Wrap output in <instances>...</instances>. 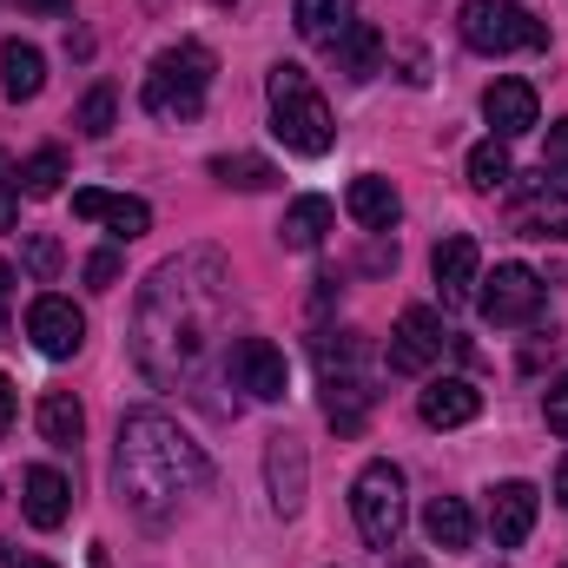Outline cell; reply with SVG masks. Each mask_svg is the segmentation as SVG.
Wrapping results in <instances>:
<instances>
[{"instance_id":"6da1fadb","label":"cell","mask_w":568,"mask_h":568,"mask_svg":"<svg viewBox=\"0 0 568 568\" xmlns=\"http://www.w3.org/2000/svg\"><path fill=\"white\" fill-rule=\"evenodd\" d=\"M225 297L232 272L219 252H179L145 278L133 311V357L159 390H199L225 337Z\"/></svg>"},{"instance_id":"7a4b0ae2","label":"cell","mask_w":568,"mask_h":568,"mask_svg":"<svg viewBox=\"0 0 568 568\" xmlns=\"http://www.w3.org/2000/svg\"><path fill=\"white\" fill-rule=\"evenodd\" d=\"M113 483H120V503H126L133 516L165 523L185 496H199V489L212 483V456L172 424L165 410H133V417H120Z\"/></svg>"},{"instance_id":"3957f363","label":"cell","mask_w":568,"mask_h":568,"mask_svg":"<svg viewBox=\"0 0 568 568\" xmlns=\"http://www.w3.org/2000/svg\"><path fill=\"white\" fill-rule=\"evenodd\" d=\"M212 73H219L212 47H199V40L165 47V53L145 67V93H140L145 113H152V120H165V126L199 120V113H205V100H212Z\"/></svg>"},{"instance_id":"277c9868","label":"cell","mask_w":568,"mask_h":568,"mask_svg":"<svg viewBox=\"0 0 568 568\" xmlns=\"http://www.w3.org/2000/svg\"><path fill=\"white\" fill-rule=\"evenodd\" d=\"M265 100H272V133L284 140V152H297V159H324V152L337 145V120H331V106H324V93L311 87L304 67L278 60L272 80H265Z\"/></svg>"},{"instance_id":"5b68a950","label":"cell","mask_w":568,"mask_h":568,"mask_svg":"<svg viewBox=\"0 0 568 568\" xmlns=\"http://www.w3.org/2000/svg\"><path fill=\"white\" fill-rule=\"evenodd\" d=\"M456 33L469 53H542L549 47V27L523 0H463Z\"/></svg>"},{"instance_id":"8992f818","label":"cell","mask_w":568,"mask_h":568,"mask_svg":"<svg viewBox=\"0 0 568 568\" xmlns=\"http://www.w3.org/2000/svg\"><path fill=\"white\" fill-rule=\"evenodd\" d=\"M351 516H357V536L371 542V549H397V536H404V469L390 463V456H377V463H364L357 469V483H351Z\"/></svg>"},{"instance_id":"52a82bcc","label":"cell","mask_w":568,"mask_h":568,"mask_svg":"<svg viewBox=\"0 0 568 568\" xmlns=\"http://www.w3.org/2000/svg\"><path fill=\"white\" fill-rule=\"evenodd\" d=\"M476 311L496 331H523L542 317V278L529 265H496V278H483V291H476Z\"/></svg>"},{"instance_id":"ba28073f","label":"cell","mask_w":568,"mask_h":568,"mask_svg":"<svg viewBox=\"0 0 568 568\" xmlns=\"http://www.w3.org/2000/svg\"><path fill=\"white\" fill-rule=\"evenodd\" d=\"M225 377H232L245 397H258V404H284V390H291V364H284V351L272 337H239V344H225Z\"/></svg>"},{"instance_id":"9c48e42d","label":"cell","mask_w":568,"mask_h":568,"mask_svg":"<svg viewBox=\"0 0 568 568\" xmlns=\"http://www.w3.org/2000/svg\"><path fill=\"white\" fill-rule=\"evenodd\" d=\"M443 344H449L443 317H436L429 304H410V311L397 317V331H390V371H397V377H424L429 364L443 357Z\"/></svg>"},{"instance_id":"30bf717a","label":"cell","mask_w":568,"mask_h":568,"mask_svg":"<svg viewBox=\"0 0 568 568\" xmlns=\"http://www.w3.org/2000/svg\"><path fill=\"white\" fill-rule=\"evenodd\" d=\"M27 337H33V351L40 357H73L80 344H87V317H80V304L73 297H33L27 304Z\"/></svg>"},{"instance_id":"8fae6325","label":"cell","mask_w":568,"mask_h":568,"mask_svg":"<svg viewBox=\"0 0 568 568\" xmlns=\"http://www.w3.org/2000/svg\"><path fill=\"white\" fill-rule=\"evenodd\" d=\"M509 185H516V179H509ZM509 219H516V232H529V239H562V245H568V192L549 185V172L516 185Z\"/></svg>"},{"instance_id":"7c38bea8","label":"cell","mask_w":568,"mask_h":568,"mask_svg":"<svg viewBox=\"0 0 568 568\" xmlns=\"http://www.w3.org/2000/svg\"><path fill=\"white\" fill-rule=\"evenodd\" d=\"M429 272H436V291H443V311H463L469 297H476V284H483V252H476V239H443L436 252H429Z\"/></svg>"},{"instance_id":"4fadbf2b","label":"cell","mask_w":568,"mask_h":568,"mask_svg":"<svg viewBox=\"0 0 568 568\" xmlns=\"http://www.w3.org/2000/svg\"><path fill=\"white\" fill-rule=\"evenodd\" d=\"M265 483H272V503H278V516H297V509H304L311 463H304V443H297L291 429L265 436Z\"/></svg>"},{"instance_id":"5bb4252c","label":"cell","mask_w":568,"mask_h":568,"mask_svg":"<svg viewBox=\"0 0 568 568\" xmlns=\"http://www.w3.org/2000/svg\"><path fill=\"white\" fill-rule=\"evenodd\" d=\"M483 120L496 126V140H523V133L542 126V100H536L529 80H496V87L483 93Z\"/></svg>"},{"instance_id":"9a60e30c","label":"cell","mask_w":568,"mask_h":568,"mask_svg":"<svg viewBox=\"0 0 568 568\" xmlns=\"http://www.w3.org/2000/svg\"><path fill=\"white\" fill-rule=\"evenodd\" d=\"M536 509H542L536 483H496L489 489V536H496V549H523L529 529H536Z\"/></svg>"},{"instance_id":"2e32d148","label":"cell","mask_w":568,"mask_h":568,"mask_svg":"<svg viewBox=\"0 0 568 568\" xmlns=\"http://www.w3.org/2000/svg\"><path fill=\"white\" fill-rule=\"evenodd\" d=\"M73 219H93V225H106L113 239H145V232H152V205H145V199L100 192V185L73 192Z\"/></svg>"},{"instance_id":"e0dca14e","label":"cell","mask_w":568,"mask_h":568,"mask_svg":"<svg viewBox=\"0 0 568 568\" xmlns=\"http://www.w3.org/2000/svg\"><path fill=\"white\" fill-rule=\"evenodd\" d=\"M417 417L429 429H463L483 417V390L469 384V377H429L424 397H417Z\"/></svg>"},{"instance_id":"ac0fdd59","label":"cell","mask_w":568,"mask_h":568,"mask_svg":"<svg viewBox=\"0 0 568 568\" xmlns=\"http://www.w3.org/2000/svg\"><path fill=\"white\" fill-rule=\"evenodd\" d=\"M20 509H27V523H33V529H60V523H67V509H73V483H67L60 469L33 463V469L20 476Z\"/></svg>"},{"instance_id":"d6986e66","label":"cell","mask_w":568,"mask_h":568,"mask_svg":"<svg viewBox=\"0 0 568 568\" xmlns=\"http://www.w3.org/2000/svg\"><path fill=\"white\" fill-rule=\"evenodd\" d=\"M344 212H351L364 232H390V225L404 219V199H397V185H390V179L364 172V179H351V192H344Z\"/></svg>"},{"instance_id":"ffe728a7","label":"cell","mask_w":568,"mask_h":568,"mask_svg":"<svg viewBox=\"0 0 568 568\" xmlns=\"http://www.w3.org/2000/svg\"><path fill=\"white\" fill-rule=\"evenodd\" d=\"M424 536H429V549L463 556V549L476 542V516H469V503H463V496H429L424 503Z\"/></svg>"},{"instance_id":"44dd1931","label":"cell","mask_w":568,"mask_h":568,"mask_svg":"<svg viewBox=\"0 0 568 568\" xmlns=\"http://www.w3.org/2000/svg\"><path fill=\"white\" fill-rule=\"evenodd\" d=\"M351 27H357V0H297V33L311 47H331L337 53V40Z\"/></svg>"},{"instance_id":"7402d4cb","label":"cell","mask_w":568,"mask_h":568,"mask_svg":"<svg viewBox=\"0 0 568 568\" xmlns=\"http://www.w3.org/2000/svg\"><path fill=\"white\" fill-rule=\"evenodd\" d=\"M40 87H47V60H40V47L7 40V47H0V93H7V100H40Z\"/></svg>"},{"instance_id":"603a6c76","label":"cell","mask_w":568,"mask_h":568,"mask_svg":"<svg viewBox=\"0 0 568 568\" xmlns=\"http://www.w3.org/2000/svg\"><path fill=\"white\" fill-rule=\"evenodd\" d=\"M324 232H331V199H291L284 205V252H317L324 245Z\"/></svg>"},{"instance_id":"cb8c5ba5","label":"cell","mask_w":568,"mask_h":568,"mask_svg":"<svg viewBox=\"0 0 568 568\" xmlns=\"http://www.w3.org/2000/svg\"><path fill=\"white\" fill-rule=\"evenodd\" d=\"M212 179L232 185V192H272V185H278V165L258 159V152H219V159H212Z\"/></svg>"},{"instance_id":"d4e9b609","label":"cell","mask_w":568,"mask_h":568,"mask_svg":"<svg viewBox=\"0 0 568 568\" xmlns=\"http://www.w3.org/2000/svg\"><path fill=\"white\" fill-rule=\"evenodd\" d=\"M80 429H87V410H80V397H67V390L40 397V436H47L53 449H73V443H80Z\"/></svg>"},{"instance_id":"484cf974","label":"cell","mask_w":568,"mask_h":568,"mask_svg":"<svg viewBox=\"0 0 568 568\" xmlns=\"http://www.w3.org/2000/svg\"><path fill=\"white\" fill-rule=\"evenodd\" d=\"M509 179H516V165H509V140L489 133L483 145H469V185H476V192H503Z\"/></svg>"},{"instance_id":"4316f807","label":"cell","mask_w":568,"mask_h":568,"mask_svg":"<svg viewBox=\"0 0 568 568\" xmlns=\"http://www.w3.org/2000/svg\"><path fill=\"white\" fill-rule=\"evenodd\" d=\"M377 60H384V33L357 20V27L337 40V67H344L351 80H371V73H377Z\"/></svg>"},{"instance_id":"83f0119b","label":"cell","mask_w":568,"mask_h":568,"mask_svg":"<svg viewBox=\"0 0 568 568\" xmlns=\"http://www.w3.org/2000/svg\"><path fill=\"white\" fill-rule=\"evenodd\" d=\"M60 179H67V152H60V145H40V152L20 165V192H27V199H53Z\"/></svg>"},{"instance_id":"f1b7e54d","label":"cell","mask_w":568,"mask_h":568,"mask_svg":"<svg viewBox=\"0 0 568 568\" xmlns=\"http://www.w3.org/2000/svg\"><path fill=\"white\" fill-rule=\"evenodd\" d=\"M73 126H80L87 140H106V133L120 126V93H113V87H93V93L80 100V113H73Z\"/></svg>"},{"instance_id":"f546056e","label":"cell","mask_w":568,"mask_h":568,"mask_svg":"<svg viewBox=\"0 0 568 568\" xmlns=\"http://www.w3.org/2000/svg\"><path fill=\"white\" fill-rule=\"evenodd\" d=\"M0 232H20V179L7 152H0Z\"/></svg>"},{"instance_id":"4dcf8cb0","label":"cell","mask_w":568,"mask_h":568,"mask_svg":"<svg viewBox=\"0 0 568 568\" xmlns=\"http://www.w3.org/2000/svg\"><path fill=\"white\" fill-rule=\"evenodd\" d=\"M542 424H549V436H568V371L549 384V397H542Z\"/></svg>"},{"instance_id":"1f68e13d","label":"cell","mask_w":568,"mask_h":568,"mask_svg":"<svg viewBox=\"0 0 568 568\" xmlns=\"http://www.w3.org/2000/svg\"><path fill=\"white\" fill-rule=\"evenodd\" d=\"M542 172L568 179V120H556V126H549V145H542Z\"/></svg>"},{"instance_id":"d6a6232c","label":"cell","mask_w":568,"mask_h":568,"mask_svg":"<svg viewBox=\"0 0 568 568\" xmlns=\"http://www.w3.org/2000/svg\"><path fill=\"white\" fill-rule=\"evenodd\" d=\"M27 265H33L40 278H53V272H60V245H53L47 232H33V239H27Z\"/></svg>"},{"instance_id":"836d02e7","label":"cell","mask_w":568,"mask_h":568,"mask_svg":"<svg viewBox=\"0 0 568 568\" xmlns=\"http://www.w3.org/2000/svg\"><path fill=\"white\" fill-rule=\"evenodd\" d=\"M113 278H120V252H93L87 258V284L93 291H113Z\"/></svg>"},{"instance_id":"e575fe53","label":"cell","mask_w":568,"mask_h":568,"mask_svg":"<svg viewBox=\"0 0 568 568\" xmlns=\"http://www.w3.org/2000/svg\"><path fill=\"white\" fill-rule=\"evenodd\" d=\"M7 7H20V13H73V0H7Z\"/></svg>"},{"instance_id":"d590c367","label":"cell","mask_w":568,"mask_h":568,"mask_svg":"<svg viewBox=\"0 0 568 568\" xmlns=\"http://www.w3.org/2000/svg\"><path fill=\"white\" fill-rule=\"evenodd\" d=\"M13 429V384H7V371H0V436Z\"/></svg>"},{"instance_id":"8d00e7d4","label":"cell","mask_w":568,"mask_h":568,"mask_svg":"<svg viewBox=\"0 0 568 568\" xmlns=\"http://www.w3.org/2000/svg\"><path fill=\"white\" fill-rule=\"evenodd\" d=\"M7 304H13V272H7V258H0V324H7Z\"/></svg>"},{"instance_id":"74e56055","label":"cell","mask_w":568,"mask_h":568,"mask_svg":"<svg viewBox=\"0 0 568 568\" xmlns=\"http://www.w3.org/2000/svg\"><path fill=\"white\" fill-rule=\"evenodd\" d=\"M0 568H53V562H40V556H13V549H0Z\"/></svg>"},{"instance_id":"f35d334b","label":"cell","mask_w":568,"mask_h":568,"mask_svg":"<svg viewBox=\"0 0 568 568\" xmlns=\"http://www.w3.org/2000/svg\"><path fill=\"white\" fill-rule=\"evenodd\" d=\"M556 503L568 509V456H562V469H556Z\"/></svg>"},{"instance_id":"ab89813d","label":"cell","mask_w":568,"mask_h":568,"mask_svg":"<svg viewBox=\"0 0 568 568\" xmlns=\"http://www.w3.org/2000/svg\"><path fill=\"white\" fill-rule=\"evenodd\" d=\"M390 568H429V562H424V556H397Z\"/></svg>"}]
</instances>
